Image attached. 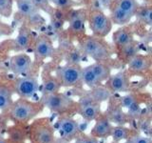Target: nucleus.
<instances>
[{
  "instance_id": "nucleus-1",
  "label": "nucleus",
  "mask_w": 152,
  "mask_h": 143,
  "mask_svg": "<svg viewBox=\"0 0 152 143\" xmlns=\"http://www.w3.org/2000/svg\"><path fill=\"white\" fill-rule=\"evenodd\" d=\"M81 51L85 55L97 62H102L110 56L111 52L108 45L103 38L96 36H86L80 42Z\"/></svg>"
},
{
  "instance_id": "nucleus-2",
  "label": "nucleus",
  "mask_w": 152,
  "mask_h": 143,
  "mask_svg": "<svg viewBox=\"0 0 152 143\" xmlns=\"http://www.w3.org/2000/svg\"><path fill=\"white\" fill-rule=\"evenodd\" d=\"M87 21L93 36L104 38L107 36L112 30L113 24L110 18L101 10L93 9L88 13Z\"/></svg>"
},
{
  "instance_id": "nucleus-3",
  "label": "nucleus",
  "mask_w": 152,
  "mask_h": 143,
  "mask_svg": "<svg viewBox=\"0 0 152 143\" xmlns=\"http://www.w3.org/2000/svg\"><path fill=\"white\" fill-rule=\"evenodd\" d=\"M81 71L82 68L79 65L75 64L59 66L56 69L55 77L60 83L61 87H75L82 82Z\"/></svg>"
},
{
  "instance_id": "nucleus-4",
  "label": "nucleus",
  "mask_w": 152,
  "mask_h": 143,
  "mask_svg": "<svg viewBox=\"0 0 152 143\" xmlns=\"http://www.w3.org/2000/svg\"><path fill=\"white\" fill-rule=\"evenodd\" d=\"M37 107L33 103L20 99L11 106V116L18 122H27L37 114Z\"/></svg>"
},
{
  "instance_id": "nucleus-5",
  "label": "nucleus",
  "mask_w": 152,
  "mask_h": 143,
  "mask_svg": "<svg viewBox=\"0 0 152 143\" xmlns=\"http://www.w3.org/2000/svg\"><path fill=\"white\" fill-rule=\"evenodd\" d=\"M73 103V100L65 94L55 93L43 95L42 104L51 112L60 113L69 109Z\"/></svg>"
},
{
  "instance_id": "nucleus-6",
  "label": "nucleus",
  "mask_w": 152,
  "mask_h": 143,
  "mask_svg": "<svg viewBox=\"0 0 152 143\" xmlns=\"http://www.w3.org/2000/svg\"><path fill=\"white\" fill-rule=\"evenodd\" d=\"M33 54L36 61H42L54 55V47L50 37L47 35H40L36 38L33 46Z\"/></svg>"
},
{
  "instance_id": "nucleus-7",
  "label": "nucleus",
  "mask_w": 152,
  "mask_h": 143,
  "mask_svg": "<svg viewBox=\"0 0 152 143\" xmlns=\"http://www.w3.org/2000/svg\"><path fill=\"white\" fill-rule=\"evenodd\" d=\"M38 80L33 76H22L15 82V92L20 97L31 98L39 90Z\"/></svg>"
},
{
  "instance_id": "nucleus-8",
  "label": "nucleus",
  "mask_w": 152,
  "mask_h": 143,
  "mask_svg": "<svg viewBox=\"0 0 152 143\" xmlns=\"http://www.w3.org/2000/svg\"><path fill=\"white\" fill-rule=\"evenodd\" d=\"M88 12L84 9L71 11L68 16L69 29L68 31L72 35L80 36L85 32V25L87 22Z\"/></svg>"
},
{
  "instance_id": "nucleus-9",
  "label": "nucleus",
  "mask_w": 152,
  "mask_h": 143,
  "mask_svg": "<svg viewBox=\"0 0 152 143\" xmlns=\"http://www.w3.org/2000/svg\"><path fill=\"white\" fill-rule=\"evenodd\" d=\"M32 60L25 52H19L11 57L9 62L10 70L15 75H25L31 69Z\"/></svg>"
},
{
  "instance_id": "nucleus-10",
  "label": "nucleus",
  "mask_w": 152,
  "mask_h": 143,
  "mask_svg": "<svg viewBox=\"0 0 152 143\" xmlns=\"http://www.w3.org/2000/svg\"><path fill=\"white\" fill-rule=\"evenodd\" d=\"M106 87L110 91L111 93L122 94L127 92L129 87V81L128 76L125 71H120L118 73L110 75L107 80Z\"/></svg>"
},
{
  "instance_id": "nucleus-11",
  "label": "nucleus",
  "mask_w": 152,
  "mask_h": 143,
  "mask_svg": "<svg viewBox=\"0 0 152 143\" xmlns=\"http://www.w3.org/2000/svg\"><path fill=\"white\" fill-rule=\"evenodd\" d=\"M112 93L109 91L106 86H96V87L91 88V90L85 95L84 97L80 99V105H84L87 103H99L101 104L111 97Z\"/></svg>"
},
{
  "instance_id": "nucleus-12",
  "label": "nucleus",
  "mask_w": 152,
  "mask_h": 143,
  "mask_svg": "<svg viewBox=\"0 0 152 143\" xmlns=\"http://www.w3.org/2000/svg\"><path fill=\"white\" fill-rule=\"evenodd\" d=\"M58 130L60 136L66 140H70L77 136L80 131V124L71 117H63L58 120Z\"/></svg>"
},
{
  "instance_id": "nucleus-13",
  "label": "nucleus",
  "mask_w": 152,
  "mask_h": 143,
  "mask_svg": "<svg viewBox=\"0 0 152 143\" xmlns=\"http://www.w3.org/2000/svg\"><path fill=\"white\" fill-rule=\"evenodd\" d=\"M128 71L132 74H142L149 71L151 67V58L149 55L138 54L127 61Z\"/></svg>"
},
{
  "instance_id": "nucleus-14",
  "label": "nucleus",
  "mask_w": 152,
  "mask_h": 143,
  "mask_svg": "<svg viewBox=\"0 0 152 143\" xmlns=\"http://www.w3.org/2000/svg\"><path fill=\"white\" fill-rule=\"evenodd\" d=\"M95 121L96 122L91 129L90 136L96 138H106L110 136L113 126L107 116H100Z\"/></svg>"
},
{
  "instance_id": "nucleus-15",
  "label": "nucleus",
  "mask_w": 152,
  "mask_h": 143,
  "mask_svg": "<svg viewBox=\"0 0 152 143\" xmlns=\"http://www.w3.org/2000/svg\"><path fill=\"white\" fill-rule=\"evenodd\" d=\"M32 43V32L31 28L27 25H22L18 31L15 39V46L17 51L24 52L31 47Z\"/></svg>"
},
{
  "instance_id": "nucleus-16",
  "label": "nucleus",
  "mask_w": 152,
  "mask_h": 143,
  "mask_svg": "<svg viewBox=\"0 0 152 143\" xmlns=\"http://www.w3.org/2000/svg\"><path fill=\"white\" fill-rule=\"evenodd\" d=\"M110 11V14H109V18L114 25H119V26H125L126 24L129 23L134 15H132L129 13H126L123 11L116 5L112 4V6L109 8Z\"/></svg>"
},
{
  "instance_id": "nucleus-17",
  "label": "nucleus",
  "mask_w": 152,
  "mask_h": 143,
  "mask_svg": "<svg viewBox=\"0 0 152 143\" xmlns=\"http://www.w3.org/2000/svg\"><path fill=\"white\" fill-rule=\"evenodd\" d=\"M99 103H87L84 105H80L79 114L83 117L84 120L90 122L94 121L101 116V107Z\"/></svg>"
},
{
  "instance_id": "nucleus-18",
  "label": "nucleus",
  "mask_w": 152,
  "mask_h": 143,
  "mask_svg": "<svg viewBox=\"0 0 152 143\" xmlns=\"http://www.w3.org/2000/svg\"><path fill=\"white\" fill-rule=\"evenodd\" d=\"M17 12L21 16L31 18L39 13V10L36 8L32 0H15Z\"/></svg>"
},
{
  "instance_id": "nucleus-19",
  "label": "nucleus",
  "mask_w": 152,
  "mask_h": 143,
  "mask_svg": "<svg viewBox=\"0 0 152 143\" xmlns=\"http://www.w3.org/2000/svg\"><path fill=\"white\" fill-rule=\"evenodd\" d=\"M112 40L115 46H117L118 48H122L123 46L134 40V36H133V33L129 29L123 27L113 32Z\"/></svg>"
},
{
  "instance_id": "nucleus-20",
  "label": "nucleus",
  "mask_w": 152,
  "mask_h": 143,
  "mask_svg": "<svg viewBox=\"0 0 152 143\" xmlns=\"http://www.w3.org/2000/svg\"><path fill=\"white\" fill-rule=\"evenodd\" d=\"M34 139L36 143H54L55 136L49 126L41 125L35 129Z\"/></svg>"
},
{
  "instance_id": "nucleus-21",
  "label": "nucleus",
  "mask_w": 152,
  "mask_h": 143,
  "mask_svg": "<svg viewBox=\"0 0 152 143\" xmlns=\"http://www.w3.org/2000/svg\"><path fill=\"white\" fill-rule=\"evenodd\" d=\"M106 116L109 119V121L111 123H114L117 126H124L125 124L128 123V120L130 119L128 117L127 114L124 112L121 107L110 109Z\"/></svg>"
},
{
  "instance_id": "nucleus-22",
  "label": "nucleus",
  "mask_w": 152,
  "mask_h": 143,
  "mask_svg": "<svg viewBox=\"0 0 152 143\" xmlns=\"http://www.w3.org/2000/svg\"><path fill=\"white\" fill-rule=\"evenodd\" d=\"M90 68L93 71L100 83L103 81H107L109 76L111 75V69L103 62H94L90 65Z\"/></svg>"
},
{
  "instance_id": "nucleus-23",
  "label": "nucleus",
  "mask_w": 152,
  "mask_h": 143,
  "mask_svg": "<svg viewBox=\"0 0 152 143\" xmlns=\"http://www.w3.org/2000/svg\"><path fill=\"white\" fill-rule=\"evenodd\" d=\"M81 81L90 89L100 85L99 80L97 79L96 75L94 74L91 68H90V65L82 68V71H81Z\"/></svg>"
},
{
  "instance_id": "nucleus-24",
  "label": "nucleus",
  "mask_w": 152,
  "mask_h": 143,
  "mask_svg": "<svg viewBox=\"0 0 152 143\" xmlns=\"http://www.w3.org/2000/svg\"><path fill=\"white\" fill-rule=\"evenodd\" d=\"M60 89H61L60 83L58 82V80L56 79V77H53V76L46 78L44 81H43V84L41 87L43 95L58 93Z\"/></svg>"
},
{
  "instance_id": "nucleus-25",
  "label": "nucleus",
  "mask_w": 152,
  "mask_h": 143,
  "mask_svg": "<svg viewBox=\"0 0 152 143\" xmlns=\"http://www.w3.org/2000/svg\"><path fill=\"white\" fill-rule=\"evenodd\" d=\"M140 23L144 24L146 26H151L152 24V8L149 5H145L138 9L135 15Z\"/></svg>"
},
{
  "instance_id": "nucleus-26",
  "label": "nucleus",
  "mask_w": 152,
  "mask_h": 143,
  "mask_svg": "<svg viewBox=\"0 0 152 143\" xmlns=\"http://www.w3.org/2000/svg\"><path fill=\"white\" fill-rule=\"evenodd\" d=\"M113 4L132 15H135L138 9L140 8V4L137 0H114Z\"/></svg>"
},
{
  "instance_id": "nucleus-27",
  "label": "nucleus",
  "mask_w": 152,
  "mask_h": 143,
  "mask_svg": "<svg viewBox=\"0 0 152 143\" xmlns=\"http://www.w3.org/2000/svg\"><path fill=\"white\" fill-rule=\"evenodd\" d=\"M131 133V129L126 128L125 126H114L110 133L112 140L114 142H121L123 140H126Z\"/></svg>"
},
{
  "instance_id": "nucleus-28",
  "label": "nucleus",
  "mask_w": 152,
  "mask_h": 143,
  "mask_svg": "<svg viewBox=\"0 0 152 143\" xmlns=\"http://www.w3.org/2000/svg\"><path fill=\"white\" fill-rule=\"evenodd\" d=\"M119 49H120V52L122 54V56L126 61H128L130 58H132L133 56H135L136 55L139 54L140 46L135 40H133L130 43H128V44L123 46L122 48H119Z\"/></svg>"
},
{
  "instance_id": "nucleus-29",
  "label": "nucleus",
  "mask_w": 152,
  "mask_h": 143,
  "mask_svg": "<svg viewBox=\"0 0 152 143\" xmlns=\"http://www.w3.org/2000/svg\"><path fill=\"white\" fill-rule=\"evenodd\" d=\"M12 103V91L7 87H0V111L11 108Z\"/></svg>"
},
{
  "instance_id": "nucleus-30",
  "label": "nucleus",
  "mask_w": 152,
  "mask_h": 143,
  "mask_svg": "<svg viewBox=\"0 0 152 143\" xmlns=\"http://www.w3.org/2000/svg\"><path fill=\"white\" fill-rule=\"evenodd\" d=\"M50 2L56 9L62 10V11H69L79 5V3L74 0H50Z\"/></svg>"
},
{
  "instance_id": "nucleus-31",
  "label": "nucleus",
  "mask_w": 152,
  "mask_h": 143,
  "mask_svg": "<svg viewBox=\"0 0 152 143\" xmlns=\"http://www.w3.org/2000/svg\"><path fill=\"white\" fill-rule=\"evenodd\" d=\"M13 0H0V16L10 18L12 13Z\"/></svg>"
},
{
  "instance_id": "nucleus-32",
  "label": "nucleus",
  "mask_w": 152,
  "mask_h": 143,
  "mask_svg": "<svg viewBox=\"0 0 152 143\" xmlns=\"http://www.w3.org/2000/svg\"><path fill=\"white\" fill-rule=\"evenodd\" d=\"M32 2L34 3L36 8L39 11L45 12L48 14H50V15H51L54 11V8L50 2V0H32Z\"/></svg>"
},
{
  "instance_id": "nucleus-33",
  "label": "nucleus",
  "mask_w": 152,
  "mask_h": 143,
  "mask_svg": "<svg viewBox=\"0 0 152 143\" xmlns=\"http://www.w3.org/2000/svg\"><path fill=\"white\" fill-rule=\"evenodd\" d=\"M128 112H127V116L129 118L132 119H136L139 117L142 114V108L140 107V105L138 102L133 103L130 107L127 108Z\"/></svg>"
},
{
  "instance_id": "nucleus-34",
  "label": "nucleus",
  "mask_w": 152,
  "mask_h": 143,
  "mask_svg": "<svg viewBox=\"0 0 152 143\" xmlns=\"http://www.w3.org/2000/svg\"><path fill=\"white\" fill-rule=\"evenodd\" d=\"M137 102L136 100V97L134 94H126L124 95V97L121 98V108H128L130 107L133 103Z\"/></svg>"
},
{
  "instance_id": "nucleus-35",
  "label": "nucleus",
  "mask_w": 152,
  "mask_h": 143,
  "mask_svg": "<svg viewBox=\"0 0 152 143\" xmlns=\"http://www.w3.org/2000/svg\"><path fill=\"white\" fill-rule=\"evenodd\" d=\"M24 133L21 131V129H13L10 133V139L14 143H19L23 140Z\"/></svg>"
},
{
  "instance_id": "nucleus-36",
  "label": "nucleus",
  "mask_w": 152,
  "mask_h": 143,
  "mask_svg": "<svg viewBox=\"0 0 152 143\" xmlns=\"http://www.w3.org/2000/svg\"><path fill=\"white\" fill-rule=\"evenodd\" d=\"M11 33H12V29L11 26L0 20V36L10 35Z\"/></svg>"
},
{
  "instance_id": "nucleus-37",
  "label": "nucleus",
  "mask_w": 152,
  "mask_h": 143,
  "mask_svg": "<svg viewBox=\"0 0 152 143\" xmlns=\"http://www.w3.org/2000/svg\"><path fill=\"white\" fill-rule=\"evenodd\" d=\"M131 140L133 143H150V138L145 136H134Z\"/></svg>"
},
{
  "instance_id": "nucleus-38",
  "label": "nucleus",
  "mask_w": 152,
  "mask_h": 143,
  "mask_svg": "<svg viewBox=\"0 0 152 143\" xmlns=\"http://www.w3.org/2000/svg\"><path fill=\"white\" fill-rule=\"evenodd\" d=\"M113 1L114 0H98L99 4L101 5L104 9H108V10L112 6Z\"/></svg>"
},
{
  "instance_id": "nucleus-39",
  "label": "nucleus",
  "mask_w": 152,
  "mask_h": 143,
  "mask_svg": "<svg viewBox=\"0 0 152 143\" xmlns=\"http://www.w3.org/2000/svg\"><path fill=\"white\" fill-rule=\"evenodd\" d=\"M84 143H99V140H98V138L93 137L91 136H84Z\"/></svg>"
},
{
  "instance_id": "nucleus-40",
  "label": "nucleus",
  "mask_w": 152,
  "mask_h": 143,
  "mask_svg": "<svg viewBox=\"0 0 152 143\" xmlns=\"http://www.w3.org/2000/svg\"><path fill=\"white\" fill-rule=\"evenodd\" d=\"M74 143H84V136L83 137H79V138H77L75 141H74Z\"/></svg>"
},
{
  "instance_id": "nucleus-41",
  "label": "nucleus",
  "mask_w": 152,
  "mask_h": 143,
  "mask_svg": "<svg viewBox=\"0 0 152 143\" xmlns=\"http://www.w3.org/2000/svg\"><path fill=\"white\" fill-rule=\"evenodd\" d=\"M81 1H85V3H91L94 0H81Z\"/></svg>"
},
{
  "instance_id": "nucleus-42",
  "label": "nucleus",
  "mask_w": 152,
  "mask_h": 143,
  "mask_svg": "<svg viewBox=\"0 0 152 143\" xmlns=\"http://www.w3.org/2000/svg\"><path fill=\"white\" fill-rule=\"evenodd\" d=\"M125 143H133V142H132V140H131V138H129V139H127Z\"/></svg>"
},
{
  "instance_id": "nucleus-43",
  "label": "nucleus",
  "mask_w": 152,
  "mask_h": 143,
  "mask_svg": "<svg viewBox=\"0 0 152 143\" xmlns=\"http://www.w3.org/2000/svg\"><path fill=\"white\" fill-rule=\"evenodd\" d=\"M0 143H7L5 140H3V139H0Z\"/></svg>"
},
{
  "instance_id": "nucleus-44",
  "label": "nucleus",
  "mask_w": 152,
  "mask_h": 143,
  "mask_svg": "<svg viewBox=\"0 0 152 143\" xmlns=\"http://www.w3.org/2000/svg\"><path fill=\"white\" fill-rule=\"evenodd\" d=\"M13 1H15V0H13Z\"/></svg>"
}]
</instances>
